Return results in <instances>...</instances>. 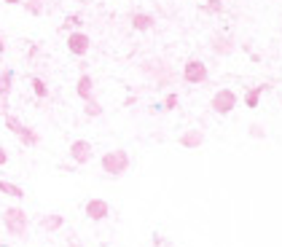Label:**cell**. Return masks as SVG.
<instances>
[{"mask_svg": "<svg viewBox=\"0 0 282 247\" xmlns=\"http://www.w3.org/2000/svg\"><path fill=\"white\" fill-rule=\"evenodd\" d=\"M16 137H19V140H22V145H27V148H32V145H38V142H40L38 132H35V129H30V126H25V129H22Z\"/></svg>", "mask_w": 282, "mask_h": 247, "instance_id": "obj_9", "label": "cell"}, {"mask_svg": "<svg viewBox=\"0 0 282 247\" xmlns=\"http://www.w3.org/2000/svg\"><path fill=\"white\" fill-rule=\"evenodd\" d=\"M234 108H237V91H231V89L215 91V97H212V110L226 116V113H231Z\"/></svg>", "mask_w": 282, "mask_h": 247, "instance_id": "obj_3", "label": "cell"}, {"mask_svg": "<svg viewBox=\"0 0 282 247\" xmlns=\"http://www.w3.org/2000/svg\"><path fill=\"white\" fill-rule=\"evenodd\" d=\"M91 156H94V153H91V142L89 140H76L70 145V159L76 164H89Z\"/></svg>", "mask_w": 282, "mask_h": 247, "instance_id": "obj_6", "label": "cell"}, {"mask_svg": "<svg viewBox=\"0 0 282 247\" xmlns=\"http://www.w3.org/2000/svg\"><path fill=\"white\" fill-rule=\"evenodd\" d=\"M32 89H35L38 97H49V89H46V83L40 78H32Z\"/></svg>", "mask_w": 282, "mask_h": 247, "instance_id": "obj_16", "label": "cell"}, {"mask_svg": "<svg viewBox=\"0 0 282 247\" xmlns=\"http://www.w3.org/2000/svg\"><path fill=\"white\" fill-rule=\"evenodd\" d=\"M84 212L89 220H105V218L111 215V204H108L105 199H89V202L84 204Z\"/></svg>", "mask_w": 282, "mask_h": 247, "instance_id": "obj_4", "label": "cell"}, {"mask_svg": "<svg viewBox=\"0 0 282 247\" xmlns=\"http://www.w3.org/2000/svg\"><path fill=\"white\" fill-rule=\"evenodd\" d=\"M132 27H135V30H151V27H153V16L151 14H135V16H132Z\"/></svg>", "mask_w": 282, "mask_h": 247, "instance_id": "obj_10", "label": "cell"}, {"mask_svg": "<svg viewBox=\"0 0 282 247\" xmlns=\"http://www.w3.org/2000/svg\"><path fill=\"white\" fill-rule=\"evenodd\" d=\"M183 78L188 83H204L207 81V67L201 65L199 59H191L186 67H183Z\"/></svg>", "mask_w": 282, "mask_h": 247, "instance_id": "obj_5", "label": "cell"}, {"mask_svg": "<svg viewBox=\"0 0 282 247\" xmlns=\"http://www.w3.org/2000/svg\"><path fill=\"white\" fill-rule=\"evenodd\" d=\"M261 94H263V86H253V89L245 94V105H247V108H258V100H261Z\"/></svg>", "mask_w": 282, "mask_h": 247, "instance_id": "obj_14", "label": "cell"}, {"mask_svg": "<svg viewBox=\"0 0 282 247\" xmlns=\"http://www.w3.org/2000/svg\"><path fill=\"white\" fill-rule=\"evenodd\" d=\"M67 49L76 56H84L86 51H89V35H86V32H73V35L67 38Z\"/></svg>", "mask_w": 282, "mask_h": 247, "instance_id": "obj_7", "label": "cell"}, {"mask_svg": "<svg viewBox=\"0 0 282 247\" xmlns=\"http://www.w3.org/2000/svg\"><path fill=\"white\" fill-rule=\"evenodd\" d=\"M5 162H8V153H5L3 148H0V166H5Z\"/></svg>", "mask_w": 282, "mask_h": 247, "instance_id": "obj_19", "label": "cell"}, {"mask_svg": "<svg viewBox=\"0 0 282 247\" xmlns=\"http://www.w3.org/2000/svg\"><path fill=\"white\" fill-rule=\"evenodd\" d=\"M5 3H11V5H14V3H22V0H5Z\"/></svg>", "mask_w": 282, "mask_h": 247, "instance_id": "obj_20", "label": "cell"}, {"mask_svg": "<svg viewBox=\"0 0 282 247\" xmlns=\"http://www.w3.org/2000/svg\"><path fill=\"white\" fill-rule=\"evenodd\" d=\"M5 49V46H3V38H0V51H3Z\"/></svg>", "mask_w": 282, "mask_h": 247, "instance_id": "obj_21", "label": "cell"}, {"mask_svg": "<svg viewBox=\"0 0 282 247\" xmlns=\"http://www.w3.org/2000/svg\"><path fill=\"white\" fill-rule=\"evenodd\" d=\"M3 226L11 237H25L27 234V212L22 207H8L3 212Z\"/></svg>", "mask_w": 282, "mask_h": 247, "instance_id": "obj_1", "label": "cell"}, {"mask_svg": "<svg viewBox=\"0 0 282 247\" xmlns=\"http://www.w3.org/2000/svg\"><path fill=\"white\" fill-rule=\"evenodd\" d=\"M177 105V94H169L167 97V108H175Z\"/></svg>", "mask_w": 282, "mask_h": 247, "instance_id": "obj_18", "label": "cell"}, {"mask_svg": "<svg viewBox=\"0 0 282 247\" xmlns=\"http://www.w3.org/2000/svg\"><path fill=\"white\" fill-rule=\"evenodd\" d=\"M5 126H8V129L14 132V135H19V132L25 129V124H22L16 116H11V113H5Z\"/></svg>", "mask_w": 282, "mask_h": 247, "instance_id": "obj_15", "label": "cell"}, {"mask_svg": "<svg viewBox=\"0 0 282 247\" xmlns=\"http://www.w3.org/2000/svg\"><path fill=\"white\" fill-rule=\"evenodd\" d=\"M100 113H102V108L97 105L94 100H89V102H86V116H100Z\"/></svg>", "mask_w": 282, "mask_h": 247, "instance_id": "obj_17", "label": "cell"}, {"mask_svg": "<svg viewBox=\"0 0 282 247\" xmlns=\"http://www.w3.org/2000/svg\"><path fill=\"white\" fill-rule=\"evenodd\" d=\"M102 169H105L108 175H113V177L124 175V172L129 169V153H126L124 148H116V151H108L105 156H102Z\"/></svg>", "mask_w": 282, "mask_h": 247, "instance_id": "obj_2", "label": "cell"}, {"mask_svg": "<svg viewBox=\"0 0 282 247\" xmlns=\"http://www.w3.org/2000/svg\"><path fill=\"white\" fill-rule=\"evenodd\" d=\"M0 193H5V196H14V199H22V196H25V191H22L16 183H8V180H0Z\"/></svg>", "mask_w": 282, "mask_h": 247, "instance_id": "obj_12", "label": "cell"}, {"mask_svg": "<svg viewBox=\"0 0 282 247\" xmlns=\"http://www.w3.org/2000/svg\"><path fill=\"white\" fill-rule=\"evenodd\" d=\"M201 140H204V135L201 132H186V135L180 137V145H186V148H197V145H201Z\"/></svg>", "mask_w": 282, "mask_h": 247, "instance_id": "obj_11", "label": "cell"}, {"mask_svg": "<svg viewBox=\"0 0 282 247\" xmlns=\"http://www.w3.org/2000/svg\"><path fill=\"white\" fill-rule=\"evenodd\" d=\"M62 226H65V218L56 215V212L40 218V228H43V231H56V228H62Z\"/></svg>", "mask_w": 282, "mask_h": 247, "instance_id": "obj_8", "label": "cell"}, {"mask_svg": "<svg viewBox=\"0 0 282 247\" xmlns=\"http://www.w3.org/2000/svg\"><path fill=\"white\" fill-rule=\"evenodd\" d=\"M78 97H84L86 102L91 100V78L89 76H81L78 78Z\"/></svg>", "mask_w": 282, "mask_h": 247, "instance_id": "obj_13", "label": "cell"}]
</instances>
